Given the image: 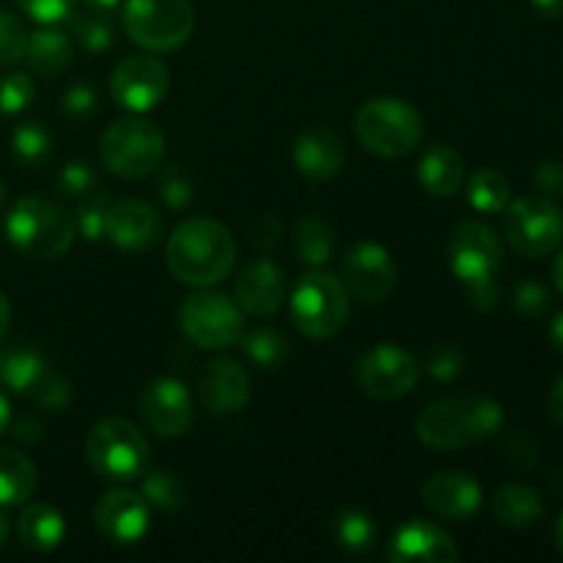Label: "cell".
Returning a JSON list of instances; mask_svg holds the SVG:
<instances>
[{"label":"cell","instance_id":"cell-28","mask_svg":"<svg viewBox=\"0 0 563 563\" xmlns=\"http://www.w3.org/2000/svg\"><path fill=\"white\" fill-rule=\"evenodd\" d=\"M38 484L36 465L14 449H0V506H22L33 498Z\"/></svg>","mask_w":563,"mask_h":563},{"label":"cell","instance_id":"cell-23","mask_svg":"<svg viewBox=\"0 0 563 563\" xmlns=\"http://www.w3.org/2000/svg\"><path fill=\"white\" fill-rule=\"evenodd\" d=\"M49 368L47 357L42 350L31 346L27 341H20L14 346L0 350V388L11 390V394L31 396L38 379Z\"/></svg>","mask_w":563,"mask_h":563},{"label":"cell","instance_id":"cell-27","mask_svg":"<svg viewBox=\"0 0 563 563\" xmlns=\"http://www.w3.org/2000/svg\"><path fill=\"white\" fill-rule=\"evenodd\" d=\"M25 60L33 75L58 77L75 60V44L66 33L55 31V27H42V31L27 36Z\"/></svg>","mask_w":563,"mask_h":563},{"label":"cell","instance_id":"cell-1","mask_svg":"<svg viewBox=\"0 0 563 563\" xmlns=\"http://www.w3.org/2000/svg\"><path fill=\"white\" fill-rule=\"evenodd\" d=\"M236 262V242L223 223L190 218L170 234L165 264L170 275L192 289H209L229 278Z\"/></svg>","mask_w":563,"mask_h":563},{"label":"cell","instance_id":"cell-26","mask_svg":"<svg viewBox=\"0 0 563 563\" xmlns=\"http://www.w3.org/2000/svg\"><path fill=\"white\" fill-rule=\"evenodd\" d=\"M16 537L33 553H49L66 537V522L49 504H31L16 520Z\"/></svg>","mask_w":563,"mask_h":563},{"label":"cell","instance_id":"cell-18","mask_svg":"<svg viewBox=\"0 0 563 563\" xmlns=\"http://www.w3.org/2000/svg\"><path fill=\"white\" fill-rule=\"evenodd\" d=\"M198 399L212 416H236L251 401V377L231 357H214L198 377Z\"/></svg>","mask_w":563,"mask_h":563},{"label":"cell","instance_id":"cell-9","mask_svg":"<svg viewBox=\"0 0 563 563\" xmlns=\"http://www.w3.org/2000/svg\"><path fill=\"white\" fill-rule=\"evenodd\" d=\"M179 328L187 341L201 350H229L245 333L242 308L220 291L201 289L179 308Z\"/></svg>","mask_w":563,"mask_h":563},{"label":"cell","instance_id":"cell-42","mask_svg":"<svg viewBox=\"0 0 563 563\" xmlns=\"http://www.w3.org/2000/svg\"><path fill=\"white\" fill-rule=\"evenodd\" d=\"M97 187V170L88 159H71L58 174V192L66 198H86Z\"/></svg>","mask_w":563,"mask_h":563},{"label":"cell","instance_id":"cell-35","mask_svg":"<svg viewBox=\"0 0 563 563\" xmlns=\"http://www.w3.org/2000/svg\"><path fill=\"white\" fill-rule=\"evenodd\" d=\"M141 495L148 506L159 511H179L185 506L187 493L179 473L174 471H146L143 473Z\"/></svg>","mask_w":563,"mask_h":563},{"label":"cell","instance_id":"cell-46","mask_svg":"<svg viewBox=\"0 0 563 563\" xmlns=\"http://www.w3.org/2000/svg\"><path fill=\"white\" fill-rule=\"evenodd\" d=\"M504 456L511 462V465L522 467V471H531L537 467L539 462V451L537 443H533L528 434L522 432H511L504 438Z\"/></svg>","mask_w":563,"mask_h":563},{"label":"cell","instance_id":"cell-38","mask_svg":"<svg viewBox=\"0 0 563 563\" xmlns=\"http://www.w3.org/2000/svg\"><path fill=\"white\" fill-rule=\"evenodd\" d=\"M71 396L75 394H71L69 377H64V374L55 372V368H47V372H44V377L36 383V388L31 390V399L36 401L38 410H44V412L69 410Z\"/></svg>","mask_w":563,"mask_h":563},{"label":"cell","instance_id":"cell-10","mask_svg":"<svg viewBox=\"0 0 563 563\" xmlns=\"http://www.w3.org/2000/svg\"><path fill=\"white\" fill-rule=\"evenodd\" d=\"M504 234L526 258H544L561 245L563 212L544 196H526L504 209Z\"/></svg>","mask_w":563,"mask_h":563},{"label":"cell","instance_id":"cell-55","mask_svg":"<svg viewBox=\"0 0 563 563\" xmlns=\"http://www.w3.org/2000/svg\"><path fill=\"white\" fill-rule=\"evenodd\" d=\"M121 3H124V0H86L88 9H93V11H104V14H113V11L119 9Z\"/></svg>","mask_w":563,"mask_h":563},{"label":"cell","instance_id":"cell-19","mask_svg":"<svg viewBox=\"0 0 563 563\" xmlns=\"http://www.w3.org/2000/svg\"><path fill=\"white\" fill-rule=\"evenodd\" d=\"M423 506L440 520L465 522L482 509L484 489L471 473L465 471H440L423 484Z\"/></svg>","mask_w":563,"mask_h":563},{"label":"cell","instance_id":"cell-3","mask_svg":"<svg viewBox=\"0 0 563 563\" xmlns=\"http://www.w3.org/2000/svg\"><path fill=\"white\" fill-rule=\"evenodd\" d=\"M5 236L27 258L53 262L75 245V218L44 196H25L5 218Z\"/></svg>","mask_w":563,"mask_h":563},{"label":"cell","instance_id":"cell-37","mask_svg":"<svg viewBox=\"0 0 563 563\" xmlns=\"http://www.w3.org/2000/svg\"><path fill=\"white\" fill-rule=\"evenodd\" d=\"M108 207H110V198L102 196V192H88L86 198H80V207H77V214H75V229L82 240L88 242L104 240Z\"/></svg>","mask_w":563,"mask_h":563},{"label":"cell","instance_id":"cell-57","mask_svg":"<svg viewBox=\"0 0 563 563\" xmlns=\"http://www.w3.org/2000/svg\"><path fill=\"white\" fill-rule=\"evenodd\" d=\"M553 278H555V286H559V291L563 295V251L555 256V264H553Z\"/></svg>","mask_w":563,"mask_h":563},{"label":"cell","instance_id":"cell-39","mask_svg":"<svg viewBox=\"0 0 563 563\" xmlns=\"http://www.w3.org/2000/svg\"><path fill=\"white\" fill-rule=\"evenodd\" d=\"M27 36L20 20L11 11L0 9V66H16L25 60L27 53Z\"/></svg>","mask_w":563,"mask_h":563},{"label":"cell","instance_id":"cell-6","mask_svg":"<svg viewBox=\"0 0 563 563\" xmlns=\"http://www.w3.org/2000/svg\"><path fill=\"white\" fill-rule=\"evenodd\" d=\"M148 443L126 418H104L86 438V460L108 482H132L148 471Z\"/></svg>","mask_w":563,"mask_h":563},{"label":"cell","instance_id":"cell-14","mask_svg":"<svg viewBox=\"0 0 563 563\" xmlns=\"http://www.w3.org/2000/svg\"><path fill=\"white\" fill-rule=\"evenodd\" d=\"M93 526L104 542L115 548H130L137 544L152 528V509L146 498L135 489L115 487L99 498L93 509Z\"/></svg>","mask_w":563,"mask_h":563},{"label":"cell","instance_id":"cell-34","mask_svg":"<svg viewBox=\"0 0 563 563\" xmlns=\"http://www.w3.org/2000/svg\"><path fill=\"white\" fill-rule=\"evenodd\" d=\"M69 27L75 42L82 49H88V53H104L115 42V25L110 20V14H104V11L88 9L86 14H77L75 11L69 16Z\"/></svg>","mask_w":563,"mask_h":563},{"label":"cell","instance_id":"cell-5","mask_svg":"<svg viewBox=\"0 0 563 563\" xmlns=\"http://www.w3.org/2000/svg\"><path fill=\"white\" fill-rule=\"evenodd\" d=\"M289 308L291 322L306 339L328 341L350 319V291L333 273L313 267L295 284Z\"/></svg>","mask_w":563,"mask_h":563},{"label":"cell","instance_id":"cell-56","mask_svg":"<svg viewBox=\"0 0 563 563\" xmlns=\"http://www.w3.org/2000/svg\"><path fill=\"white\" fill-rule=\"evenodd\" d=\"M9 423H11V407H9V399H5V394L0 390V434L9 432Z\"/></svg>","mask_w":563,"mask_h":563},{"label":"cell","instance_id":"cell-49","mask_svg":"<svg viewBox=\"0 0 563 563\" xmlns=\"http://www.w3.org/2000/svg\"><path fill=\"white\" fill-rule=\"evenodd\" d=\"M467 300H471V306L478 308V311H489V308L498 306V300H500L498 284H495V280H489V284L467 286Z\"/></svg>","mask_w":563,"mask_h":563},{"label":"cell","instance_id":"cell-32","mask_svg":"<svg viewBox=\"0 0 563 563\" xmlns=\"http://www.w3.org/2000/svg\"><path fill=\"white\" fill-rule=\"evenodd\" d=\"M330 531H333L335 544L352 555L368 553L377 542V528H374L372 515H366L363 509H341L333 517Z\"/></svg>","mask_w":563,"mask_h":563},{"label":"cell","instance_id":"cell-40","mask_svg":"<svg viewBox=\"0 0 563 563\" xmlns=\"http://www.w3.org/2000/svg\"><path fill=\"white\" fill-rule=\"evenodd\" d=\"M33 97H36V82L22 71L0 77V113L3 115H20L22 110L31 108Z\"/></svg>","mask_w":563,"mask_h":563},{"label":"cell","instance_id":"cell-22","mask_svg":"<svg viewBox=\"0 0 563 563\" xmlns=\"http://www.w3.org/2000/svg\"><path fill=\"white\" fill-rule=\"evenodd\" d=\"M236 306L253 317H273L284 306L286 275L273 258H253L240 275H236Z\"/></svg>","mask_w":563,"mask_h":563},{"label":"cell","instance_id":"cell-12","mask_svg":"<svg viewBox=\"0 0 563 563\" xmlns=\"http://www.w3.org/2000/svg\"><path fill=\"white\" fill-rule=\"evenodd\" d=\"M449 264L451 273L465 286L489 284L504 267V242L495 234L493 225L482 220H465L451 234Z\"/></svg>","mask_w":563,"mask_h":563},{"label":"cell","instance_id":"cell-8","mask_svg":"<svg viewBox=\"0 0 563 563\" xmlns=\"http://www.w3.org/2000/svg\"><path fill=\"white\" fill-rule=\"evenodd\" d=\"M165 135L148 119H119L102 135V163L121 179H143L159 168Z\"/></svg>","mask_w":563,"mask_h":563},{"label":"cell","instance_id":"cell-36","mask_svg":"<svg viewBox=\"0 0 563 563\" xmlns=\"http://www.w3.org/2000/svg\"><path fill=\"white\" fill-rule=\"evenodd\" d=\"M157 190L168 209H187L192 198H196V179H192V174L181 163H170L159 174Z\"/></svg>","mask_w":563,"mask_h":563},{"label":"cell","instance_id":"cell-60","mask_svg":"<svg viewBox=\"0 0 563 563\" xmlns=\"http://www.w3.org/2000/svg\"><path fill=\"white\" fill-rule=\"evenodd\" d=\"M3 201H5V185L0 181V207H3Z\"/></svg>","mask_w":563,"mask_h":563},{"label":"cell","instance_id":"cell-20","mask_svg":"<svg viewBox=\"0 0 563 563\" xmlns=\"http://www.w3.org/2000/svg\"><path fill=\"white\" fill-rule=\"evenodd\" d=\"M291 159L297 174L306 176L308 181H330L344 168L346 148L333 126L313 124L295 137Z\"/></svg>","mask_w":563,"mask_h":563},{"label":"cell","instance_id":"cell-51","mask_svg":"<svg viewBox=\"0 0 563 563\" xmlns=\"http://www.w3.org/2000/svg\"><path fill=\"white\" fill-rule=\"evenodd\" d=\"M550 416L563 427V374L555 379L553 390H550Z\"/></svg>","mask_w":563,"mask_h":563},{"label":"cell","instance_id":"cell-30","mask_svg":"<svg viewBox=\"0 0 563 563\" xmlns=\"http://www.w3.org/2000/svg\"><path fill=\"white\" fill-rule=\"evenodd\" d=\"M11 157L25 170H36L53 157V132L42 121H22L11 135Z\"/></svg>","mask_w":563,"mask_h":563},{"label":"cell","instance_id":"cell-52","mask_svg":"<svg viewBox=\"0 0 563 563\" xmlns=\"http://www.w3.org/2000/svg\"><path fill=\"white\" fill-rule=\"evenodd\" d=\"M531 5L548 20H561L563 16V0H531Z\"/></svg>","mask_w":563,"mask_h":563},{"label":"cell","instance_id":"cell-44","mask_svg":"<svg viewBox=\"0 0 563 563\" xmlns=\"http://www.w3.org/2000/svg\"><path fill=\"white\" fill-rule=\"evenodd\" d=\"M97 104H99L97 91H93L91 86H86V82H77V86L66 88L64 97H60L58 108H60V113H64V119L86 121L97 113Z\"/></svg>","mask_w":563,"mask_h":563},{"label":"cell","instance_id":"cell-31","mask_svg":"<svg viewBox=\"0 0 563 563\" xmlns=\"http://www.w3.org/2000/svg\"><path fill=\"white\" fill-rule=\"evenodd\" d=\"M467 201L482 214H500L511 201V185L500 170L478 168L467 179Z\"/></svg>","mask_w":563,"mask_h":563},{"label":"cell","instance_id":"cell-54","mask_svg":"<svg viewBox=\"0 0 563 563\" xmlns=\"http://www.w3.org/2000/svg\"><path fill=\"white\" fill-rule=\"evenodd\" d=\"M9 322H11V306L9 300H5L3 291H0V341H3L5 333H9Z\"/></svg>","mask_w":563,"mask_h":563},{"label":"cell","instance_id":"cell-50","mask_svg":"<svg viewBox=\"0 0 563 563\" xmlns=\"http://www.w3.org/2000/svg\"><path fill=\"white\" fill-rule=\"evenodd\" d=\"M278 234H280V220L275 218V214H267V218L258 220L253 240L262 242L264 247H273L275 242H278Z\"/></svg>","mask_w":563,"mask_h":563},{"label":"cell","instance_id":"cell-11","mask_svg":"<svg viewBox=\"0 0 563 563\" xmlns=\"http://www.w3.org/2000/svg\"><path fill=\"white\" fill-rule=\"evenodd\" d=\"M421 377V363L396 344H377L357 361V388L377 401H394L410 394Z\"/></svg>","mask_w":563,"mask_h":563},{"label":"cell","instance_id":"cell-4","mask_svg":"<svg viewBox=\"0 0 563 563\" xmlns=\"http://www.w3.org/2000/svg\"><path fill=\"white\" fill-rule=\"evenodd\" d=\"M355 135L374 157H407L423 141V115L399 97L368 99L355 115Z\"/></svg>","mask_w":563,"mask_h":563},{"label":"cell","instance_id":"cell-29","mask_svg":"<svg viewBox=\"0 0 563 563\" xmlns=\"http://www.w3.org/2000/svg\"><path fill=\"white\" fill-rule=\"evenodd\" d=\"M297 258L308 267H324L335 253V231L324 218H302L291 234Z\"/></svg>","mask_w":563,"mask_h":563},{"label":"cell","instance_id":"cell-24","mask_svg":"<svg viewBox=\"0 0 563 563\" xmlns=\"http://www.w3.org/2000/svg\"><path fill=\"white\" fill-rule=\"evenodd\" d=\"M418 181L427 192L440 198L456 196L465 185V163L445 143H434L418 163Z\"/></svg>","mask_w":563,"mask_h":563},{"label":"cell","instance_id":"cell-21","mask_svg":"<svg viewBox=\"0 0 563 563\" xmlns=\"http://www.w3.org/2000/svg\"><path fill=\"white\" fill-rule=\"evenodd\" d=\"M388 559L394 563H454L460 561V548L434 522L410 520L390 537Z\"/></svg>","mask_w":563,"mask_h":563},{"label":"cell","instance_id":"cell-48","mask_svg":"<svg viewBox=\"0 0 563 563\" xmlns=\"http://www.w3.org/2000/svg\"><path fill=\"white\" fill-rule=\"evenodd\" d=\"M533 181L548 196H563V165L561 163H542L533 174Z\"/></svg>","mask_w":563,"mask_h":563},{"label":"cell","instance_id":"cell-47","mask_svg":"<svg viewBox=\"0 0 563 563\" xmlns=\"http://www.w3.org/2000/svg\"><path fill=\"white\" fill-rule=\"evenodd\" d=\"M11 429V438L22 445H36L38 440L44 438V423L42 418L27 412V416H20L14 423H9Z\"/></svg>","mask_w":563,"mask_h":563},{"label":"cell","instance_id":"cell-15","mask_svg":"<svg viewBox=\"0 0 563 563\" xmlns=\"http://www.w3.org/2000/svg\"><path fill=\"white\" fill-rule=\"evenodd\" d=\"M137 407H141L143 423L159 438H181L196 421L190 390L176 377H159L148 383Z\"/></svg>","mask_w":563,"mask_h":563},{"label":"cell","instance_id":"cell-7","mask_svg":"<svg viewBox=\"0 0 563 563\" xmlns=\"http://www.w3.org/2000/svg\"><path fill=\"white\" fill-rule=\"evenodd\" d=\"M124 27L146 53H174L190 42L196 9L190 0H126Z\"/></svg>","mask_w":563,"mask_h":563},{"label":"cell","instance_id":"cell-2","mask_svg":"<svg viewBox=\"0 0 563 563\" xmlns=\"http://www.w3.org/2000/svg\"><path fill=\"white\" fill-rule=\"evenodd\" d=\"M504 429V407L489 396H451L423 407L416 434L423 445L438 451L471 449Z\"/></svg>","mask_w":563,"mask_h":563},{"label":"cell","instance_id":"cell-45","mask_svg":"<svg viewBox=\"0 0 563 563\" xmlns=\"http://www.w3.org/2000/svg\"><path fill=\"white\" fill-rule=\"evenodd\" d=\"M550 306V291L537 280H526L515 291V308L522 317H542Z\"/></svg>","mask_w":563,"mask_h":563},{"label":"cell","instance_id":"cell-16","mask_svg":"<svg viewBox=\"0 0 563 563\" xmlns=\"http://www.w3.org/2000/svg\"><path fill=\"white\" fill-rule=\"evenodd\" d=\"M341 284L366 302H383L396 286V264L379 242H357L341 262Z\"/></svg>","mask_w":563,"mask_h":563},{"label":"cell","instance_id":"cell-59","mask_svg":"<svg viewBox=\"0 0 563 563\" xmlns=\"http://www.w3.org/2000/svg\"><path fill=\"white\" fill-rule=\"evenodd\" d=\"M5 537H9V520H5V515L0 511V544L5 542Z\"/></svg>","mask_w":563,"mask_h":563},{"label":"cell","instance_id":"cell-25","mask_svg":"<svg viewBox=\"0 0 563 563\" xmlns=\"http://www.w3.org/2000/svg\"><path fill=\"white\" fill-rule=\"evenodd\" d=\"M493 515L504 528L526 531V528L539 526V520L544 517V500L528 484H506L495 493Z\"/></svg>","mask_w":563,"mask_h":563},{"label":"cell","instance_id":"cell-53","mask_svg":"<svg viewBox=\"0 0 563 563\" xmlns=\"http://www.w3.org/2000/svg\"><path fill=\"white\" fill-rule=\"evenodd\" d=\"M550 344L563 355V311L553 319V324H550Z\"/></svg>","mask_w":563,"mask_h":563},{"label":"cell","instance_id":"cell-13","mask_svg":"<svg viewBox=\"0 0 563 563\" xmlns=\"http://www.w3.org/2000/svg\"><path fill=\"white\" fill-rule=\"evenodd\" d=\"M170 75L154 55H126L110 75V97L130 113H148L168 97Z\"/></svg>","mask_w":563,"mask_h":563},{"label":"cell","instance_id":"cell-58","mask_svg":"<svg viewBox=\"0 0 563 563\" xmlns=\"http://www.w3.org/2000/svg\"><path fill=\"white\" fill-rule=\"evenodd\" d=\"M555 548H559V553L563 555V515L559 517V522H555Z\"/></svg>","mask_w":563,"mask_h":563},{"label":"cell","instance_id":"cell-17","mask_svg":"<svg viewBox=\"0 0 563 563\" xmlns=\"http://www.w3.org/2000/svg\"><path fill=\"white\" fill-rule=\"evenodd\" d=\"M165 229V220L152 203L137 201V198H121L110 201L108 225H104V240L113 242L119 251L141 253L159 242Z\"/></svg>","mask_w":563,"mask_h":563},{"label":"cell","instance_id":"cell-43","mask_svg":"<svg viewBox=\"0 0 563 563\" xmlns=\"http://www.w3.org/2000/svg\"><path fill=\"white\" fill-rule=\"evenodd\" d=\"M80 0H16L22 11L38 25H58V22L69 20L77 11Z\"/></svg>","mask_w":563,"mask_h":563},{"label":"cell","instance_id":"cell-41","mask_svg":"<svg viewBox=\"0 0 563 563\" xmlns=\"http://www.w3.org/2000/svg\"><path fill=\"white\" fill-rule=\"evenodd\" d=\"M467 366V357L460 346L454 344H440L429 352L427 357V374L438 383H454L462 377Z\"/></svg>","mask_w":563,"mask_h":563},{"label":"cell","instance_id":"cell-33","mask_svg":"<svg viewBox=\"0 0 563 563\" xmlns=\"http://www.w3.org/2000/svg\"><path fill=\"white\" fill-rule=\"evenodd\" d=\"M242 350L247 361L258 368H280L289 361V339L275 328H256L251 333H242Z\"/></svg>","mask_w":563,"mask_h":563}]
</instances>
